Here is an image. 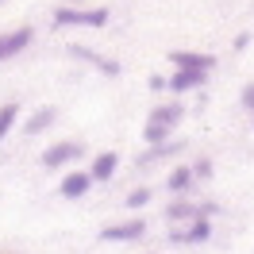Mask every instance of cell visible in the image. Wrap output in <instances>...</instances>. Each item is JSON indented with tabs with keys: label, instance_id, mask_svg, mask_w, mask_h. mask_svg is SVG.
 <instances>
[{
	"label": "cell",
	"instance_id": "2e32d148",
	"mask_svg": "<svg viewBox=\"0 0 254 254\" xmlns=\"http://www.w3.org/2000/svg\"><path fill=\"white\" fill-rule=\"evenodd\" d=\"M146 200H150V189H146V185H139V189L127 192V208H143Z\"/></svg>",
	"mask_w": 254,
	"mask_h": 254
},
{
	"label": "cell",
	"instance_id": "8fae6325",
	"mask_svg": "<svg viewBox=\"0 0 254 254\" xmlns=\"http://www.w3.org/2000/svg\"><path fill=\"white\" fill-rule=\"evenodd\" d=\"M50 124H54V108H39L31 120H27V127H23V131H27V135H39V131H47Z\"/></svg>",
	"mask_w": 254,
	"mask_h": 254
},
{
	"label": "cell",
	"instance_id": "9c48e42d",
	"mask_svg": "<svg viewBox=\"0 0 254 254\" xmlns=\"http://www.w3.org/2000/svg\"><path fill=\"white\" fill-rule=\"evenodd\" d=\"M204 239H212V223H208V216L200 212V216H192L189 231H177L174 235V243H204Z\"/></svg>",
	"mask_w": 254,
	"mask_h": 254
},
{
	"label": "cell",
	"instance_id": "9a60e30c",
	"mask_svg": "<svg viewBox=\"0 0 254 254\" xmlns=\"http://www.w3.org/2000/svg\"><path fill=\"white\" fill-rule=\"evenodd\" d=\"M150 120L177 127V120H181V104H162V108H154V116H150Z\"/></svg>",
	"mask_w": 254,
	"mask_h": 254
},
{
	"label": "cell",
	"instance_id": "6da1fadb",
	"mask_svg": "<svg viewBox=\"0 0 254 254\" xmlns=\"http://www.w3.org/2000/svg\"><path fill=\"white\" fill-rule=\"evenodd\" d=\"M54 23L58 27H104L108 23V8H73V4H62L54 12Z\"/></svg>",
	"mask_w": 254,
	"mask_h": 254
},
{
	"label": "cell",
	"instance_id": "4fadbf2b",
	"mask_svg": "<svg viewBox=\"0 0 254 254\" xmlns=\"http://www.w3.org/2000/svg\"><path fill=\"white\" fill-rule=\"evenodd\" d=\"M16 120H19V104H4L0 108V143L8 139V131L16 127Z\"/></svg>",
	"mask_w": 254,
	"mask_h": 254
},
{
	"label": "cell",
	"instance_id": "7a4b0ae2",
	"mask_svg": "<svg viewBox=\"0 0 254 254\" xmlns=\"http://www.w3.org/2000/svg\"><path fill=\"white\" fill-rule=\"evenodd\" d=\"M81 154H85L81 143H54V146L43 150V166H47V170H62V166H69V162H77Z\"/></svg>",
	"mask_w": 254,
	"mask_h": 254
},
{
	"label": "cell",
	"instance_id": "30bf717a",
	"mask_svg": "<svg viewBox=\"0 0 254 254\" xmlns=\"http://www.w3.org/2000/svg\"><path fill=\"white\" fill-rule=\"evenodd\" d=\"M170 131H174L170 124H158V120H146V127H143V139H146L150 146H166V143H170Z\"/></svg>",
	"mask_w": 254,
	"mask_h": 254
},
{
	"label": "cell",
	"instance_id": "d6986e66",
	"mask_svg": "<svg viewBox=\"0 0 254 254\" xmlns=\"http://www.w3.org/2000/svg\"><path fill=\"white\" fill-rule=\"evenodd\" d=\"M69 4H77V0H69Z\"/></svg>",
	"mask_w": 254,
	"mask_h": 254
},
{
	"label": "cell",
	"instance_id": "8992f818",
	"mask_svg": "<svg viewBox=\"0 0 254 254\" xmlns=\"http://www.w3.org/2000/svg\"><path fill=\"white\" fill-rule=\"evenodd\" d=\"M204 69H174V77L166 81V89L170 93H192L196 85H204Z\"/></svg>",
	"mask_w": 254,
	"mask_h": 254
},
{
	"label": "cell",
	"instance_id": "ac0fdd59",
	"mask_svg": "<svg viewBox=\"0 0 254 254\" xmlns=\"http://www.w3.org/2000/svg\"><path fill=\"white\" fill-rule=\"evenodd\" d=\"M243 108H247V112H254V81L247 85V89H243Z\"/></svg>",
	"mask_w": 254,
	"mask_h": 254
},
{
	"label": "cell",
	"instance_id": "ba28073f",
	"mask_svg": "<svg viewBox=\"0 0 254 254\" xmlns=\"http://www.w3.org/2000/svg\"><path fill=\"white\" fill-rule=\"evenodd\" d=\"M116 170H120V154H116V150H104V154L93 158V170H89V174H93V181H112Z\"/></svg>",
	"mask_w": 254,
	"mask_h": 254
},
{
	"label": "cell",
	"instance_id": "e0dca14e",
	"mask_svg": "<svg viewBox=\"0 0 254 254\" xmlns=\"http://www.w3.org/2000/svg\"><path fill=\"white\" fill-rule=\"evenodd\" d=\"M192 177H212V162H208V158H200L196 166H192Z\"/></svg>",
	"mask_w": 254,
	"mask_h": 254
},
{
	"label": "cell",
	"instance_id": "3957f363",
	"mask_svg": "<svg viewBox=\"0 0 254 254\" xmlns=\"http://www.w3.org/2000/svg\"><path fill=\"white\" fill-rule=\"evenodd\" d=\"M35 31L31 27H16V31H0V62H8V58H16L23 50L31 47Z\"/></svg>",
	"mask_w": 254,
	"mask_h": 254
},
{
	"label": "cell",
	"instance_id": "7c38bea8",
	"mask_svg": "<svg viewBox=\"0 0 254 254\" xmlns=\"http://www.w3.org/2000/svg\"><path fill=\"white\" fill-rule=\"evenodd\" d=\"M192 181H196V177H192V170H185V166H177L174 174L166 177V185H170V192H185L192 185Z\"/></svg>",
	"mask_w": 254,
	"mask_h": 254
},
{
	"label": "cell",
	"instance_id": "277c9868",
	"mask_svg": "<svg viewBox=\"0 0 254 254\" xmlns=\"http://www.w3.org/2000/svg\"><path fill=\"white\" fill-rule=\"evenodd\" d=\"M146 235V223L143 220H124V223H112L100 231V239H108V243H135V239Z\"/></svg>",
	"mask_w": 254,
	"mask_h": 254
},
{
	"label": "cell",
	"instance_id": "5b68a950",
	"mask_svg": "<svg viewBox=\"0 0 254 254\" xmlns=\"http://www.w3.org/2000/svg\"><path fill=\"white\" fill-rule=\"evenodd\" d=\"M170 62H174V69H212L216 65V58L212 54H196V50H174L170 54Z\"/></svg>",
	"mask_w": 254,
	"mask_h": 254
},
{
	"label": "cell",
	"instance_id": "5bb4252c",
	"mask_svg": "<svg viewBox=\"0 0 254 254\" xmlns=\"http://www.w3.org/2000/svg\"><path fill=\"white\" fill-rule=\"evenodd\" d=\"M192 216H200V208H192V204H185V200H181V204H170V208H166V220H170V223L192 220Z\"/></svg>",
	"mask_w": 254,
	"mask_h": 254
},
{
	"label": "cell",
	"instance_id": "52a82bcc",
	"mask_svg": "<svg viewBox=\"0 0 254 254\" xmlns=\"http://www.w3.org/2000/svg\"><path fill=\"white\" fill-rule=\"evenodd\" d=\"M89 185H93V174L73 170V174H65V177H62V196L77 200V196H85V192H89Z\"/></svg>",
	"mask_w": 254,
	"mask_h": 254
}]
</instances>
